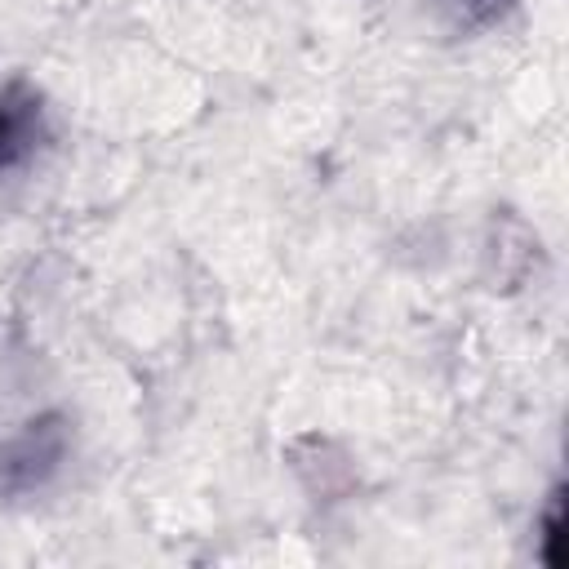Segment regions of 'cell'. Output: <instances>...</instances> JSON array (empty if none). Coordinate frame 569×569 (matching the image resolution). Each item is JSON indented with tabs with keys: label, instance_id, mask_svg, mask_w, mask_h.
Listing matches in <instances>:
<instances>
[{
	"label": "cell",
	"instance_id": "1",
	"mask_svg": "<svg viewBox=\"0 0 569 569\" xmlns=\"http://www.w3.org/2000/svg\"><path fill=\"white\" fill-rule=\"evenodd\" d=\"M71 449V431L62 413H36L31 422H22L4 445H0V489L22 498L44 489Z\"/></svg>",
	"mask_w": 569,
	"mask_h": 569
},
{
	"label": "cell",
	"instance_id": "2",
	"mask_svg": "<svg viewBox=\"0 0 569 569\" xmlns=\"http://www.w3.org/2000/svg\"><path fill=\"white\" fill-rule=\"evenodd\" d=\"M49 142V107L44 93L27 80L13 76L0 84V178L13 169H27Z\"/></svg>",
	"mask_w": 569,
	"mask_h": 569
},
{
	"label": "cell",
	"instance_id": "3",
	"mask_svg": "<svg viewBox=\"0 0 569 569\" xmlns=\"http://www.w3.org/2000/svg\"><path fill=\"white\" fill-rule=\"evenodd\" d=\"M560 547H565V485L547 493V507L538 516V560L547 569H560Z\"/></svg>",
	"mask_w": 569,
	"mask_h": 569
},
{
	"label": "cell",
	"instance_id": "4",
	"mask_svg": "<svg viewBox=\"0 0 569 569\" xmlns=\"http://www.w3.org/2000/svg\"><path fill=\"white\" fill-rule=\"evenodd\" d=\"M445 13H453L462 27H493L516 0H436Z\"/></svg>",
	"mask_w": 569,
	"mask_h": 569
}]
</instances>
